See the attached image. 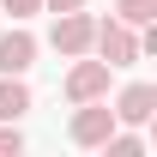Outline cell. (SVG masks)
<instances>
[{
	"label": "cell",
	"instance_id": "6da1fadb",
	"mask_svg": "<svg viewBox=\"0 0 157 157\" xmlns=\"http://www.w3.org/2000/svg\"><path fill=\"white\" fill-rule=\"evenodd\" d=\"M91 55L109 67V73H121V67H133L145 48H139V30L121 18H97V36H91Z\"/></svg>",
	"mask_w": 157,
	"mask_h": 157
},
{
	"label": "cell",
	"instance_id": "7a4b0ae2",
	"mask_svg": "<svg viewBox=\"0 0 157 157\" xmlns=\"http://www.w3.org/2000/svg\"><path fill=\"white\" fill-rule=\"evenodd\" d=\"M115 127H121V121H115V109H109V97H97V103H73L67 139H73V145H85V151H97Z\"/></svg>",
	"mask_w": 157,
	"mask_h": 157
},
{
	"label": "cell",
	"instance_id": "3957f363",
	"mask_svg": "<svg viewBox=\"0 0 157 157\" xmlns=\"http://www.w3.org/2000/svg\"><path fill=\"white\" fill-rule=\"evenodd\" d=\"M91 36H97V18L85 12V6H73V12H55V24H48V48L55 55H91Z\"/></svg>",
	"mask_w": 157,
	"mask_h": 157
},
{
	"label": "cell",
	"instance_id": "277c9868",
	"mask_svg": "<svg viewBox=\"0 0 157 157\" xmlns=\"http://www.w3.org/2000/svg\"><path fill=\"white\" fill-rule=\"evenodd\" d=\"M60 91H67V103H97V97H109V67H103L97 55H73Z\"/></svg>",
	"mask_w": 157,
	"mask_h": 157
},
{
	"label": "cell",
	"instance_id": "5b68a950",
	"mask_svg": "<svg viewBox=\"0 0 157 157\" xmlns=\"http://www.w3.org/2000/svg\"><path fill=\"white\" fill-rule=\"evenodd\" d=\"M36 48H42V42L30 36L24 24L0 30V73H30V67H36Z\"/></svg>",
	"mask_w": 157,
	"mask_h": 157
},
{
	"label": "cell",
	"instance_id": "8992f818",
	"mask_svg": "<svg viewBox=\"0 0 157 157\" xmlns=\"http://www.w3.org/2000/svg\"><path fill=\"white\" fill-rule=\"evenodd\" d=\"M109 109H115L121 127H145V121H151V109H157V85H145V78H139V85H127Z\"/></svg>",
	"mask_w": 157,
	"mask_h": 157
},
{
	"label": "cell",
	"instance_id": "52a82bcc",
	"mask_svg": "<svg viewBox=\"0 0 157 157\" xmlns=\"http://www.w3.org/2000/svg\"><path fill=\"white\" fill-rule=\"evenodd\" d=\"M30 115V85L24 73H0V121H24Z\"/></svg>",
	"mask_w": 157,
	"mask_h": 157
},
{
	"label": "cell",
	"instance_id": "ba28073f",
	"mask_svg": "<svg viewBox=\"0 0 157 157\" xmlns=\"http://www.w3.org/2000/svg\"><path fill=\"white\" fill-rule=\"evenodd\" d=\"M97 151H109V157H139V151H145V133H139V127H115Z\"/></svg>",
	"mask_w": 157,
	"mask_h": 157
},
{
	"label": "cell",
	"instance_id": "9c48e42d",
	"mask_svg": "<svg viewBox=\"0 0 157 157\" xmlns=\"http://www.w3.org/2000/svg\"><path fill=\"white\" fill-rule=\"evenodd\" d=\"M115 18L139 30V24H151V18H157V0H115Z\"/></svg>",
	"mask_w": 157,
	"mask_h": 157
},
{
	"label": "cell",
	"instance_id": "30bf717a",
	"mask_svg": "<svg viewBox=\"0 0 157 157\" xmlns=\"http://www.w3.org/2000/svg\"><path fill=\"white\" fill-rule=\"evenodd\" d=\"M24 151V133H18V121H0V157H18Z\"/></svg>",
	"mask_w": 157,
	"mask_h": 157
},
{
	"label": "cell",
	"instance_id": "8fae6325",
	"mask_svg": "<svg viewBox=\"0 0 157 157\" xmlns=\"http://www.w3.org/2000/svg\"><path fill=\"white\" fill-rule=\"evenodd\" d=\"M0 6L12 12V24H24V18H36V12H42V0H0Z\"/></svg>",
	"mask_w": 157,
	"mask_h": 157
},
{
	"label": "cell",
	"instance_id": "7c38bea8",
	"mask_svg": "<svg viewBox=\"0 0 157 157\" xmlns=\"http://www.w3.org/2000/svg\"><path fill=\"white\" fill-rule=\"evenodd\" d=\"M73 6H85V0H42V12H73Z\"/></svg>",
	"mask_w": 157,
	"mask_h": 157
}]
</instances>
